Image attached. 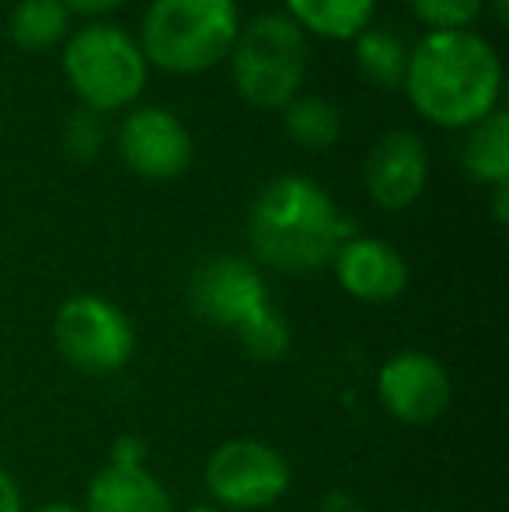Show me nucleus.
I'll list each match as a JSON object with an SVG mask.
<instances>
[{
	"label": "nucleus",
	"mask_w": 509,
	"mask_h": 512,
	"mask_svg": "<svg viewBox=\"0 0 509 512\" xmlns=\"http://www.w3.org/2000/svg\"><path fill=\"white\" fill-rule=\"evenodd\" d=\"M231 74L248 105L283 112L304 84L307 35L286 11H262L234 39Z\"/></svg>",
	"instance_id": "20e7f679"
},
{
	"label": "nucleus",
	"mask_w": 509,
	"mask_h": 512,
	"mask_svg": "<svg viewBox=\"0 0 509 512\" xmlns=\"http://www.w3.org/2000/svg\"><path fill=\"white\" fill-rule=\"evenodd\" d=\"M377 394L391 418L405 425H429L450 408L454 387L440 359L426 352H398L377 373Z\"/></svg>",
	"instance_id": "9d476101"
},
{
	"label": "nucleus",
	"mask_w": 509,
	"mask_h": 512,
	"mask_svg": "<svg viewBox=\"0 0 509 512\" xmlns=\"http://www.w3.org/2000/svg\"><path fill=\"white\" fill-rule=\"evenodd\" d=\"M461 164L471 182L478 185L496 189V185L509 182V119L503 108L468 126L461 143Z\"/></svg>",
	"instance_id": "4468645a"
},
{
	"label": "nucleus",
	"mask_w": 509,
	"mask_h": 512,
	"mask_svg": "<svg viewBox=\"0 0 509 512\" xmlns=\"http://www.w3.org/2000/svg\"><path fill=\"white\" fill-rule=\"evenodd\" d=\"M269 304V286H265L258 265L248 262V258H206L189 279V307L213 328L238 331L241 324L252 321L258 310H265Z\"/></svg>",
	"instance_id": "6e6552de"
},
{
	"label": "nucleus",
	"mask_w": 509,
	"mask_h": 512,
	"mask_svg": "<svg viewBox=\"0 0 509 512\" xmlns=\"http://www.w3.org/2000/svg\"><path fill=\"white\" fill-rule=\"evenodd\" d=\"M70 88L95 112L133 105L147 88V60L140 42L116 25H84L63 49Z\"/></svg>",
	"instance_id": "39448f33"
},
{
	"label": "nucleus",
	"mask_w": 509,
	"mask_h": 512,
	"mask_svg": "<svg viewBox=\"0 0 509 512\" xmlns=\"http://www.w3.org/2000/svg\"><path fill=\"white\" fill-rule=\"evenodd\" d=\"M143 460H147V443L136 436H119L116 443H112V460L109 464L116 467H143Z\"/></svg>",
	"instance_id": "4be33fe9"
},
{
	"label": "nucleus",
	"mask_w": 509,
	"mask_h": 512,
	"mask_svg": "<svg viewBox=\"0 0 509 512\" xmlns=\"http://www.w3.org/2000/svg\"><path fill=\"white\" fill-rule=\"evenodd\" d=\"M377 0H286V14L300 25V32H314L321 39H356L370 28Z\"/></svg>",
	"instance_id": "2eb2a0df"
},
{
	"label": "nucleus",
	"mask_w": 509,
	"mask_h": 512,
	"mask_svg": "<svg viewBox=\"0 0 509 512\" xmlns=\"http://www.w3.org/2000/svg\"><path fill=\"white\" fill-rule=\"evenodd\" d=\"M429 178V150L408 129H391L370 147L363 164L367 196L381 209H405L422 196Z\"/></svg>",
	"instance_id": "9b49d317"
},
{
	"label": "nucleus",
	"mask_w": 509,
	"mask_h": 512,
	"mask_svg": "<svg viewBox=\"0 0 509 512\" xmlns=\"http://www.w3.org/2000/svg\"><path fill=\"white\" fill-rule=\"evenodd\" d=\"M408 102L443 129H468L499 108L503 63L489 39L471 28L426 32L408 49Z\"/></svg>",
	"instance_id": "f257e3e1"
},
{
	"label": "nucleus",
	"mask_w": 509,
	"mask_h": 512,
	"mask_svg": "<svg viewBox=\"0 0 509 512\" xmlns=\"http://www.w3.org/2000/svg\"><path fill=\"white\" fill-rule=\"evenodd\" d=\"M70 14H105V11H116L123 0H63Z\"/></svg>",
	"instance_id": "393cba45"
},
{
	"label": "nucleus",
	"mask_w": 509,
	"mask_h": 512,
	"mask_svg": "<svg viewBox=\"0 0 509 512\" xmlns=\"http://www.w3.org/2000/svg\"><path fill=\"white\" fill-rule=\"evenodd\" d=\"M339 286L363 304H387L398 300L408 286V265L398 248L381 237H346L332 258Z\"/></svg>",
	"instance_id": "f8f14e48"
},
{
	"label": "nucleus",
	"mask_w": 509,
	"mask_h": 512,
	"mask_svg": "<svg viewBox=\"0 0 509 512\" xmlns=\"http://www.w3.org/2000/svg\"><path fill=\"white\" fill-rule=\"evenodd\" d=\"M21 509H25V499H21L18 481L0 467V512H21Z\"/></svg>",
	"instance_id": "5701e85b"
},
{
	"label": "nucleus",
	"mask_w": 509,
	"mask_h": 512,
	"mask_svg": "<svg viewBox=\"0 0 509 512\" xmlns=\"http://www.w3.org/2000/svg\"><path fill=\"white\" fill-rule=\"evenodd\" d=\"M67 28L70 11L63 0H18L11 21H7L14 46L25 49V53H46V49L60 46Z\"/></svg>",
	"instance_id": "dca6fc26"
},
{
	"label": "nucleus",
	"mask_w": 509,
	"mask_h": 512,
	"mask_svg": "<svg viewBox=\"0 0 509 512\" xmlns=\"http://www.w3.org/2000/svg\"><path fill=\"white\" fill-rule=\"evenodd\" d=\"M56 352L88 377H112L133 359L136 335L129 317L105 297H70L53 317Z\"/></svg>",
	"instance_id": "423d86ee"
},
{
	"label": "nucleus",
	"mask_w": 509,
	"mask_h": 512,
	"mask_svg": "<svg viewBox=\"0 0 509 512\" xmlns=\"http://www.w3.org/2000/svg\"><path fill=\"white\" fill-rule=\"evenodd\" d=\"M84 512H175V502L147 467L109 464L91 478Z\"/></svg>",
	"instance_id": "ddd939ff"
},
{
	"label": "nucleus",
	"mask_w": 509,
	"mask_h": 512,
	"mask_svg": "<svg viewBox=\"0 0 509 512\" xmlns=\"http://www.w3.org/2000/svg\"><path fill=\"white\" fill-rule=\"evenodd\" d=\"M238 32V0H154L140 49L143 60L168 74H203L231 56Z\"/></svg>",
	"instance_id": "7ed1b4c3"
},
{
	"label": "nucleus",
	"mask_w": 509,
	"mask_h": 512,
	"mask_svg": "<svg viewBox=\"0 0 509 512\" xmlns=\"http://www.w3.org/2000/svg\"><path fill=\"white\" fill-rule=\"evenodd\" d=\"M119 157L133 175L150 182L178 178L192 164V136L175 112L157 105H136L119 122Z\"/></svg>",
	"instance_id": "1a4fd4ad"
},
{
	"label": "nucleus",
	"mask_w": 509,
	"mask_h": 512,
	"mask_svg": "<svg viewBox=\"0 0 509 512\" xmlns=\"http://www.w3.org/2000/svg\"><path fill=\"white\" fill-rule=\"evenodd\" d=\"M189 512H224V509H213V506H196V509H189Z\"/></svg>",
	"instance_id": "c85d7f7f"
},
{
	"label": "nucleus",
	"mask_w": 509,
	"mask_h": 512,
	"mask_svg": "<svg viewBox=\"0 0 509 512\" xmlns=\"http://www.w3.org/2000/svg\"><path fill=\"white\" fill-rule=\"evenodd\" d=\"M492 4H496V21H499V25H503V21H506V0H492Z\"/></svg>",
	"instance_id": "cd10ccee"
},
{
	"label": "nucleus",
	"mask_w": 509,
	"mask_h": 512,
	"mask_svg": "<svg viewBox=\"0 0 509 512\" xmlns=\"http://www.w3.org/2000/svg\"><path fill=\"white\" fill-rule=\"evenodd\" d=\"M234 335L241 338V349H245L252 359H262V363L283 359L286 349H290V328H286V321L276 310V304L258 310L252 321L241 324Z\"/></svg>",
	"instance_id": "6ab92c4d"
},
{
	"label": "nucleus",
	"mask_w": 509,
	"mask_h": 512,
	"mask_svg": "<svg viewBox=\"0 0 509 512\" xmlns=\"http://www.w3.org/2000/svg\"><path fill=\"white\" fill-rule=\"evenodd\" d=\"M321 512H363V506L349 492H328V499L321 502Z\"/></svg>",
	"instance_id": "b1692460"
},
{
	"label": "nucleus",
	"mask_w": 509,
	"mask_h": 512,
	"mask_svg": "<svg viewBox=\"0 0 509 512\" xmlns=\"http://www.w3.org/2000/svg\"><path fill=\"white\" fill-rule=\"evenodd\" d=\"M35 512H84V509H74V506H67V502H49V506H42Z\"/></svg>",
	"instance_id": "bb28decb"
},
{
	"label": "nucleus",
	"mask_w": 509,
	"mask_h": 512,
	"mask_svg": "<svg viewBox=\"0 0 509 512\" xmlns=\"http://www.w3.org/2000/svg\"><path fill=\"white\" fill-rule=\"evenodd\" d=\"M105 136H109V126H105V115L95 112V108L81 105L63 126V150H67L70 161L77 164H91L105 147Z\"/></svg>",
	"instance_id": "aec40b11"
},
{
	"label": "nucleus",
	"mask_w": 509,
	"mask_h": 512,
	"mask_svg": "<svg viewBox=\"0 0 509 512\" xmlns=\"http://www.w3.org/2000/svg\"><path fill=\"white\" fill-rule=\"evenodd\" d=\"M206 492L213 502L231 512L269 509L290 488V464L269 443L258 439H231L220 443L206 460Z\"/></svg>",
	"instance_id": "0eeeda50"
},
{
	"label": "nucleus",
	"mask_w": 509,
	"mask_h": 512,
	"mask_svg": "<svg viewBox=\"0 0 509 512\" xmlns=\"http://www.w3.org/2000/svg\"><path fill=\"white\" fill-rule=\"evenodd\" d=\"M496 199H492V216H496V223H506L509 209H506V196H509V182L506 185H496Z\"/></svg>",
	"instance_id": "a878e982"
},
{
	"label": "nucleus",
	"mask_w": 509,
	"mask_h": 512,
	"mask_svg": "<svg viewBox=\"0 0 509 512\" xmlns=\"http://www.w3.org/2000/svg\"><path fill=\"white\" fill-rule=\"evenodd\" d=\"M283 129L297 147L304 150H328L342 133V115L328 98L321 95H297L283 108Z\"/></svg>",
	"instance_id": "a211bd4d"
},
{
	"label": "nucleus",
	"mask_w": 509,
	"mask_h": 512,
	"mask_svg": "<svg viewBox=\"0 0 509 512\" xmlns=\"http://www.w3.org/2000/svg\"><path fill=\"white\" fill-rule=\"evenodd\" d=\"M353 237L332 196L304 175H279L248 209V244L258 265L304 276L328 265L339 244Z\"/></svg>",
	"instance_id": "f03ea898"
},
{
	"label": "nucleus",
	"mask_w": 509,
	"mask_h": 512,
	"mask_svg": "<svg viewBox=\"0 0 509 512\" xmlns=\"http://www.w3.org/2000/svg\"><path fill=\"white\" fill-rule=\"evenodd\" d=\"M415 18L426 21L429 32H457L482 14L485 0H408Z\"/></svg>",
	"instance_id": "412c9836"
},
{
	"label": "nucleus",
	"mask_w": 509,
	"mask_h": 512,
	"mask_svg": "<svg viewBox=\"0 0 509 512\" xmlns=\"http://www.w3.org/2000/svg\"><path fill=\"white\" fill-rule=\"evenodd\" d=\"M356 67L377 88H401L408 70V42L387 28H363L356 35Z\"/></svg>",
	"instance_id": "f3484780"
}]
</instances>
